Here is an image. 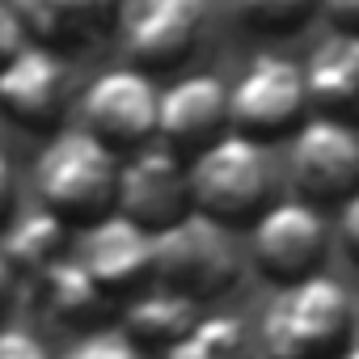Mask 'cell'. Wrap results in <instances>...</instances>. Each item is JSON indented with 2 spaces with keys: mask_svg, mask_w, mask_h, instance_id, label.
I'll return each instance as SVG.
<instances>
[{
  "mask_svg": "<svg viewBox=\"0 0 359 359\" xmlns=\"http://www.w3.org/2000/svg\"><path fill=\"white\" fill-rule=\"evenodd\" d=\"M355 330V300L342 279L313 271L279 283L258 317V346L266 359H338Z\"/></svg>",
  "mask_w": 359,
  "mask_h": 359,
  "instance_id": "1",
  "label": "cell"
},
{
  "mask_svg": "<svg viewBox=\"0 0 359 359\" xmlns=\"http://www.w3.org/2000/svg\"><path fill=\"white\" fill-rule=\"evenodd\" d=\"M229 9L262 34H287L296 26H304L317 9V0H229Z\"/></svg>",
  "mask_w": 359,
  "mask_h": 359,
  "instance_id": "20",
  "label": "cell"
},
{
  "mask_svg": "<svg viewBox=\"0 0 359 359\" xmlns=\"http://www.w3.org/2000/svg\"><path fill=\"white\" fill-rule=\"evenodd\" d=\"M304 72L309 106H317L330 118H359V34H325L313 51Z\"/></svg>",
  "mask_w": 359,
  "mask_h": 359,
  "instance_id": "16",
  "label": "cell"
},
{
  "mask_svg": "<svg viewBox=\"0 0 359 359\" xmlns=\"http://www.w3.org/2000/svg\"><path fill=\"white\" fill-rule=\"evenodd\" d=\"M0 359H51V351L34 330L0 325Z\"/></svg>",
  "mask_w": 359,
  "mask_h": 359,
  "instance_id": "22",
  "label": "cell"
},
{
  "mask_svg": "<svg viewBox=\"0 0 359 359\" xmlns=\"http://www.w3.org/2000/svg\"><path fill=\"white\" fill-rule=\"evenodd\" d=\"M26 47H30V39H26L22 22H18V13L9 9V0H0V68H5L18 51H26Z\"/></svg>",
  "mask_w": 359,
  "mask_h": 359,
  "instance_id": "23",
  "label": "cell"
},
{
  "mask_svg": "<svg viewBox=\"0 0 359 359\" xmlns=\"http://www.w3.org/2000/svg\"><path fill=\"white\" fill-rule=\"evenodd\" d=\"M34 191L43 212L64 224H97L114 212L118 191V152L97 144L89 131H60L47 140L34 165Z\"/></svg>",
  "mask_w": 359,
  "mask_h": 359,
  "instance_id": "2",
  "label": "cell"
},
{
  "mask_svg": "<svg viewBox=\"0 0 359 359\" xmlns=\"http://www.w3.org/2000/svg\"><path fill=\"white\" fill-rule=\"evenodd\" d=\"M241 279V250L233 233L199 212H187L169 229L152 233V283L165 292H177L203 309V300H216L233 292Z\"/></svg>",
  "mask_w": 359,
  "mask_h": 359,
  "instance_id": "4",
  "label": "cell"
},
{
  "mask_svg": "<svg viewBox=\"0 0 359 359\" xmlns=\"http://www.w3.org/2000/svg\"><path fill=\"white\" fill-rule=\"evenodd\" d=\"M187 187H191V212L216 220V224H241L254 220L271 203V156L266 144L224 131L203 152L187 161Z\"/></svg>",
  "mask_w": 359,
  "mask_h": 359,
  "instance_id": "3",
  "label": "cell"
},
{
  "mask_svg": "<svg viewBox=\"0 0 359 359\" xmlns=\"http://www.w3.org/2000/svg\"><path fill=\"white\" fill-rule=\"evenodd\" d=\"M208 0H118V39L140 72H169L187 64L208 34Z\"/></svg>",
  "mask_w": 359,
  "mask_h": 359,
  "instance_id": "5",
  "label": "cell"
},
{
  "mask_svg": "<svg viewBox=\"0 0 359 359\" xmlns=\"http://www.w3.org/2000/svg\"><path fill=\"white\" fill-rule=\"evenodd\" d=\"M64 359H144V351H135L118 330H89L68 346Z\"/></svg>",
  "mask_w": 359,
  "mask_h": 359,
  "instance_id": "21",
  "label": "cell"
},
{
  "mask_svg": "<svg viewBox=\"0 0 359 359\" xmlns=\"http://www.w3.org/2000/svg\"><path fill=\"white\" fill-rule=\"evenodd\" d=\"M13 212H18V177H13L9 156L0 152V233H5V224L13 220Z\"/></svg>",
  "mask_w": 359,
  "mask_h": 359,
  "instance_id": "26",
  "label": "cell"
},
{
  "mask_svg": "<svg viewBox=\"0 0 359 359\" xmlns=\"http://www.w3.org/2000/svg\"><path fill=\"white\" fill-rule=\"evenodd\" d=\"M0 258L13 266L18 279H39L47 266L68 258V224L51 212H26L5 224L0 233Z\"/></svg>",
  "mask_w": 359,
  "mask_h": 359,
  "instance_id": "18",
  "label": "cell"
},
{
  "mask_svg": "<svg viewBox=\"0 0 359 359\" xmlns=\"http://www.w3.org/2000/svg\"><path fill=\"white\" fill-rule=\"evenodd\" d=\"M26 39L55 55L93 47L118 22V0H9Z\"/></svg>",
  "mask_w": 359,
  "mask_h": 359,
  "instance_id": "14",
  "label": "cell"
},
{
  "mask_svg": "<svg viewBox=\"0 0 359 359\" xmlns=\"http://www.w3.org/2000/svg\"><path fill=\"white\" fill-rule=\"evenodd\" d=\"M250 258L275 283L304 279L321 266L330 250V224L321 208L304 199H275L250 220Z\"/></svg>",
  "mask_w": 359,
  "mask_h": 359,
  "instance_id": "9",
  "label": "cell"
},
{
  "mask_svg": "<svg viewBox=\"0 0 359 359\" xmlns=\"http://www.w3.org/2000/svg\"><path fill=\"white\" fill-rule=\"evenodd\" d=\"M34 283V309L55 321V325H68V330H97L110 313H118V304L89 279V271L68 254L60 258L55 266H47Z\"/></svg>",
  "mask_w": 359,
  "mask_h": 359,
  "instance_id": "15",
  "label": "cell"
},
{
  "mask_svg": "<svg viewBox=\"0 0 359 359\" xmlns=\"http://www.w3.org/2000/svg\"><path fill=\"white\" fill-rule=\"evenodd\" d=\"M250 325L233 313H199V321L177 338L161 359H250Z\"/></svg>",
  "mask_w": 359,
  "mask_h": 359,
  "instance_id": "19",
  "label": "cell"
},
{
  "mask_svg": "<svg viewBox=\"0 0 359 359\" xmlns=\"http://www.w3.org/2000/svg\"><path fill=\"white\" fill-rule=\"evenodd\" d=\"M199 304L187 300V296H177V292H165L156 283L140 287L135 296H127L118 304V334L135 346V351H156L165 355L177 338H182L195 321H199Z\"/></svg>",
  "mask_w": 359,
  "mask_h": 359,
  "instance_id": "17",
  "label": "cell"
},
{
  "mask_svg": "<svg viewBox=\"0 0 359 359\" xmlns=\"http://www.w3.org/2000/svg\"><path fill=\"white\" fill-rule=\"evenodd\" d=\"M309 106L304 72L287 55H254L229 85V131L258 144L300 127Z\"/></svg>",
  "mask_w": 359,
  "mask_h": 359,
  "instance_id": "6",
  "label": "cell"
},
{
  "mask_svg": "<svg viewBox=\"0 0 359 359\" xmlns=\"http://www.w3.org/2000/svg\"><path fill=\"white\" fill-rule=\"evenodd\" d=\"M229 131V85L212 72H191L156 97V144L195 156Z\"/></svg>",
  "mask_w": 359,
  "mask_h": 359,
  "instance_id": "13",
  "label": "cell"
},
{
  "mask_svg": "<svg viewBox=\"0 0 359 359\" xmlns=\"http://www.w3.org/2000/svg\"><path fill=\"white\" fill-rule=\"evenodd\" d=\"M72 258L89 271V279L114 304H123L127 296H135L140 287L152 283V233H144L140 224H131L118 212L89 224L81 233Z\"/></svg>",
  "mask_w": 359,
  "mask_h": 359,
  "instance_id": "12",
  "label": "cell"
},
{
  "mask_svg": "<svg viewBox=\"0 0 359 359\" xmlns=\"http://www.w3.org/2000/svg\"><path fill=\"white\" fill-rule=\"evenodd\" d=\"M114 212L140 224L144 233H161L173 220L191 212V187H187V161L169 152L165 144H144L118 161V191Z\"/></svg>",
  "mask_w": 359,
  "mask_h": 359,
  "instance_id": "11",
  "label": "cell"
},
{
  "mask_svg": "<svg viewBox=\"0 0 359 359\" xmlns=\"http://www.w3.org/2000/svg\"><path fill=\"white\" fill-rule=\"evenodd\" d=\"M317 9L330 18L334 30H342V34H359V0H317Z\"/></svg>",
  "mask_w": 359,
  "mask_h": 359,
  "instance_id": "25",
  "label": "cell"
},
{
  "mask_svg": "<svg viewBox=\"0 0 359 359\" xmlns=\"http://www.w3.org/2000/svg\"><path fill=\"white\" fill-rule=\"evenodd\" d=\"M18 292H22V279L13 275V266L0 258V325H9L13 309H18Z\"/></svg>",
  "mask_w": 359,
  "mask_h": 359,
  "instance_id": "27",
  "label": "cell"
},
{
  "mask_svg": "<svg viewBox=\"0 0 359 359\" xmlns=\"http://www.w3.org/2000/svg\"><path fill=\"white\" fill-rule=\"evenodd\" d=\"M338 241L351 258H359V191H351L338 203Z\"/></svg>",
  "mask_w": 359,
  "mask_h": 359,
  "instance_id": "24",
  "label": "cell"
},
{
  "mask_svg": "<svg viewBox=\"0 0 359 359\" xmlns=\"http://www.w3.org/2000/svg\"><path fill=\"white\" fill-rule=\"evenodd\" d=\"M287 182L296 199L325 208L359 191V135L351 123L313 114L287 140Z\"/></svg>",
  "mask_w": 359,
  "mask_h": 359,
  "instance_id": "7",
  "label": "cell"
},
{
  "mask_svg": "<svg viewBox=\"0 0 359 359\" xmlns=\"http://www.w3.org/2000/svg\"><path fill=\"white\" fill-rule=\"evenodd\" d=\"M338 359H359V342H346V351H342Z\"/></svg>",
  "mask_w": 359,
  "mask_h": 359,
  "instance_id": "28",
  "label": "cell"
},
{
  "mask_svg": "<svg viewBox=\"0 0 359 359\" xmlns=\"http://www.w3.org/2000/svg\"><path fill=\"white\" fill-rule=\"evenodd\" d=\"M72 110V72L64 55L47 47H26L0 68V118L26 135H60Z\"/></svg>",
  "mask_w": 359,
  "mask_h": 359,
  "instance_id": "10",
  "label": "cell"
},
{
  "mask_svg": "<svg viewBox=\"0 0 359 359\" xmlns=\"http://www.w3.org/2000/svg\"><path fill=\"white\" fill-rule=\"evenodd\" d=\"M156 97L148 72L140 68H106L81 93V131H89L110 152H135L156 140Z\"/></svg>",
  "mask_w": 359,
  "mask_h": 359,
  "instance_id": "8",
  "label": "cell"
}]
</instances>
